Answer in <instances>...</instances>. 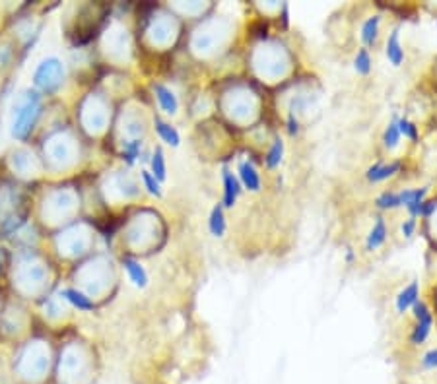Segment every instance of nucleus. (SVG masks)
<instances>
[{"label": "nucleus", "instance_id": "20", "mask_svg": "<svg viewBox=\"0 0 437 384\" xmlns=\"http://www.w3.org/2000/svg\"><path fill=\"white\" fill-rule=\"evenodd\" d=\"M398 142H400V132H398L397 119H393L383 132V144H385V148L393 150V148H397Z\"/></svg>", "mask_w": 437, "mask_h": 384}, {"label": "nucleus", "instance_id": "19", "mask_svg": "<svg viewBox=\"0 0 437 384\" xmlns=\"http://www.w3.org/2000/svg\"><path fill=\"white\" fill-rule=\"evenodd\" d=\"M354 70L360 76H367L371 72V55L367 49H360L354 57Z\"/></svg>", "mask_w": 437, "mask_h": 384}, {"label": "nucleus", "instance_id": "27", "mask_svg": "<svg viewBox=\"0 0 437 384\" xmlns=\"http://www.w3.org/2000/svg\"><path fill=\"white\" fill-rule=\"evenodd\" d=\"M346 258H348V260H352V258H354V253H352V249H348V253H346Z\"/></svg>", "mask_w": 437, "mask_h": 384}, {"label": "nucleus", "instance_id": "15", "mask_svg": "<svg viewBox=\"0 0 437 384\" xmlns=\"http://www.w3.org/2000/svg\"><path fill=\"white\" fill-rule=\"evenodd\" d=\"M266 167L268 169H276V167H280V163L284 162V142L280 140V138H276L272 142V146H270V150L266 153Z\"/></svg>", "mask_w": 437, "mask_h": 384}, {"label": "nucleus", "instance_id": "21", "mask_svg": "<svg viewBox=\"0 0 437 384\" xmlns=\"http://www.w3.org/2000/svg\"><path fill=\"white\" fill-rule=\"evenodd\" d=\"M397 126H398V132H400V136H405L408 140L416 142L418 140V126L414 122L407 119V117H400L397 119Z\"/></svg>", "mask_w": 437, "mask_h": 384}, {"label": "nucleus", "instance_id": "6", "mask_svg": "<svg viewBox=\"0 0 437 384\" xmlns=\"http://www.w3.org/2000/svg\"><path fill=\"white\" fill-rule=\"evenodd\" d=\"M418 301H420V285L414 280V282L408 283L405 289L398 291L397 299H395V307H397L398 313H407Z\"/></svg>", "mask_w": 437, "mask_h": 384}, {"label": "nucleus", "instance_id": "4", "mask_svg": "<svg viewBox=\"0 0 437 384\" xmlns=\"http://www.w3.org/2000/svg\"><path fill=\"white\" fill-rule=\"evenodd\" d=\"M237 179L241 182L245 191L249 192H259L261 186H263V179H261V173L257 171V167L253 165V162L245 160V162L239 163V169H237Z\"/></svg>", "mask_w": 437, "mask_h": 384}, {"label": "nucleus", "instance_id": "2", "mask_svg": "<svg viewBox=\"0 0 437 384\" xmlns=\"http://www.w3.org/2000/svg\"><path fill=\"white\" fill-rule=\"evenodd\" d=\"M64 76V68L59 59H47L37 66V70L33 74V84L45 91H53L59 88Z\"/></svg>", "mask_w": 437, "mask_h": 384}, {"label": "nucleus", "instance_id": "10", "mask_svg": "<svg viewBox=\"0 0 437 384\" xmlns=\"http://www.w3.org/2000/svg\"><path fill=\"white\" fill-rule=\"evenodd\" d=\"M387 241V225L383 218H377L373 227L369 229L366 237V247L367 251H377L379 247H383Z\"/></svg>", "mask_w": 437, "mask_h": 384}, {"label": "nucleus", "instance_id": "17", "mask_svg": "<svg viewBox=\"0 0 437 384\" xmlns=\"http://www.w3.org/2000/svg\"><path fill=\"white\" fill-rule=\"evenodd\" d=\"M375 204L379 210H395V208H402L400 192H383V194L377 196Z\"/></svg>", "mask_w": 437, "mask_h": 384}, {"label": "nucleus", "instance_id": "22", "mask_svg": "<svg viewBox=\"0 0 437 384\" xmlns=\"http://www.w3.org/2000/svg\"><path fill=\"white\" fill-rule=\"evenodd\" d=\"M142 182H144V186H146V191L150 192L152 196H156V198H160V196H162V182L158 181L152 173L142 171Z\"/></svg>", "mask_w": 437, "mask_h": 384}, {"label": "nucleus", "instance_id": "25", "mask_svg": "<svg viewBox=\"0 0 437 384\" xmlns=\"http://www.w3.org/2000/svg\"><path fill=\"white\" fill-rule=\"evenodd\" d=\"M414 229H416V218H410V215H408L407 220L402 222V225H400V231H402V235H405L407 239H410V237L414 235Z\"/></svg>", "mask_w": 437, "mask_h": 384}, {"label": "nucleus", "instance_id": "9", "mask_svg": "<svg viewBox=\"0 0 437 384\" xmlns=\"http://www.w3.org/2000/svg\"><path fill=\"white\" fill-rule=\"evenodd\" d=\"M398 169H400V163L398 162L373 163V165L367 169L366 177L369 182H383V181H387L389 177H393Z\"/></svg>", "mask_w": 437, "mask_h": 384}, {"label": "nucleus", "instance_id": "13", "mask_svg": "<svg viewBox=\"0 0 437 384\" xmlns=\"http://www.w3.org/2000/svg\"><path fill=\"white\" fill-rule=\"evenodd\" d=\"M154 124H156V132H158V136H160V138H162L167 146L177 148V146L181 144V136H179V132H177V128L171 126L169 122L162 121V119H156Z\"/></svg>", "mask_w": 437, "mask_h": 384}, {"label": "nucleus", "instance_id": "5", "mask_svg": "<svg viewBox=\"0 0 437 384\" xmlns=\"http://www.w3.org/2000/svg\"><path fill=\"white\" fill-rule=\"evenodd\" d=\"M222 179H224V200H222V206L224 208H234L239 194L243 191V186H241V182L237 179V175H234L230 169H224Z\"/></svg>", "mask_w": 437, "mask_h": 384}, {"label": "nucleus", "instance_id": "14", "mask_svg": "<svg viewBox=\"0 0 437 384\" xmlns=\"http://www.w3.org/2000/svg\"><path fill=\"white\" fill-rule=\"evenodd\" d=\"M379 26H381V18L379 16H369L364 23H362V41L373 47L379 37Z\"/></svg>", "mask_w": 437, "mask_h": 384}, {"label": "nucleus", "instance_id": "24", "mask_svg": "<svg viewBox=\"0 0 437 384\" xmlns=\"http://www.w3.org/2000/svg\"><path fill=\"white\" fill-rule=\"evenodd\" d=\"M422 367H424V369H437V347L429 349V352L422 357Z\"/></svg>", "mask_w": 437, "mask_h": 384}, {"label": "nucleus", "instance_id": "18", "mask_svg": "<svg viewBox=\"0 0 437 384\" xmlns=\"http://www.w3.org/2000/svg\"><path fill=\"white\" fill-rule=\"evenodd\" d=\"M152 175L158 179L160 182H163L167 179V167H165V157H163V152L158 148L152 155Z\"/></svg>", "mask_w": 437, "mask_h": 384}, {"label": "nucleus", "instance_id": "16", "mask_svg": "<svg viewBox=\"0 0 437 384\" xmlns=\"http://www.w3.org/2000/svg\"><path fill=\"white\" fill-rule=\"evenodd\" d=\"M64 295V299L72 303L76 309H80V311H92L93 309V303L90 301V297H86V295L78 291V289H64L62 291Z\"/></svg>", "mask_w": 437, "mask_h": 384}, {"label": "nucleus", "instance_id": "8", "mask_svg": "<svg viewBox=\"0 0 437 384\" xmlns=\"http://www.w3.org/2000/svg\"><path fill=\"white\" fill-rule=\"evenodd\" d=\"M154 93H156V99L160 103L162 111H165L167 115H175V113L179 111L177 95H175L169 88H165L162 84H156V86H154Z\"/></svg>", "mask_w": 437, "mask_h": 384}, {"label": "nucleus", "instance_id": "23", "mask_svg": "<svg viewBox=\"0 0 437 384\" xmlns=\"http://www.w3.org/2000/svg\"><path fill=\"white\" fill-rule=\"evenodd\" d=\"M140 146H142V142L140 140L124 142V157H127V163H129V165H133V163L136 162V157H138V153H140Z\"/></svg>", "mask_w": 437, "mask_h": 384}, {"label": "nucleus", "instance_id": "1", "mask_svg": "<svg viewBox=\"0 0 437 384\" xmlns=\"http://www.w3.org/2000/svg\"><path fill=\"white\" fill-rule=\"evenodd\" d=\"M41 113V102L37 93H26V97L21 99L20 105L14 111V122H12V136L14 138H26L33 128V124L37 121Z\"/></svg>", "mask_w": 437, "mask_h": 384}, {"label": "nucleus", "instance_id": "3", "mask_svg": "<svg viewBox=\"0 0 437 384\" xmlns=\"http://www.w3.org/2000/svg\"><path fill=\"white\" fill-rule=\"evenodd\" d=\"M412 311H414L416 326H414V330L410 334V342L414 345H420L426 342L427 336L431 332L434 318H431V313H429V309H427V305L424 303V301H418V303L412 307Z\"/></svg>", "mask_w": 437, "mask_h": 384}, {"label": "nucleus", "instance_id": "26", "mask_svg": "<svg viewBox=\"0 0 437 384\" xmlns=\"http://www.w3.org/2000/svg\"><path fill=\"white\" fill-rule=\"evenodd\" d=\"M297 131H299V126H297V121L294 119V115H290L288 117V132L294 136V134H297Z\"/></svg>", "mask_w": 437, "mask_h": 384}, {"label": "nucleus", "instance_id": "11", "mask_svg": "<svg viewBox=\"0 0 437 384\" xmlns=\"http://www.w3.org/2000/svg\"><path fill=\"white\" fill-rule=\"evenodd\" d=\"M122 266H124V270L129 273L131 282H133L136 287L144 289V287L148 285V273H146L144 266L138 262V260H134V258H124V260H122Z\"/></svg>", "mask_w": 437, "mask_h": 384}, {"label": "nucleus", "instance_id": "12", "mask_svg": "<svg viewBox=\"0 0 437 384\" xmlns=\"http://www.w3.org/2000/svg\"><path fill=\"white\" fill-rule=\"evenodd\" d=\"M208 229L212 233V237L220 239L224 237L225 229H227V223H225V215H224V206L222 204H216L210 212V220H208Z\"/></svg>", "mask_w": 437, "mask_h": 384}, {"label": "nucleus", "instance_id": "7", "mask_svg": "<svg viewBox=\"0 0 437 384\" xmlns=\"http://www.w3.org/2000/svg\"><path fill=\"white\" fill-rule=\"evenodd\" d=\"M385 55L387 61L391 62L393 66H400L405 61V49H402V43H400V30L398 28L391 31V35L387 39Z\"/></svg>", "mask_w": 437, "mask_h": 384}]
</instances>
